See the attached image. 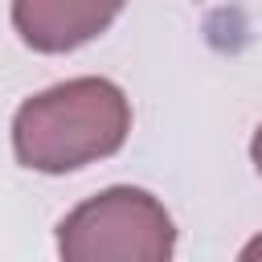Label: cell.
Segmentation results:
<instances>
[{
    "label": "cell",
    "instance_id": "6da1fadb",
    "mask_svg": "<svg viewBox=\"0 0 262 262\" xmlns=\"http://www.w3.org/2000/svg\"><path fill=\"white\" fill-rule=\"evenodd\" d=\"M131 131V102L111 78H70L33 98L12 115L16 164L61 176L94 160L115 156Z\"/></svg>",
    "mask_w": 262,
    "mask_h": 262
},
{
    "label": "cell",
    "instance_id": "7a4b0ae2",
    "mask_svg": "<svg viewBox=\"0 0 262 262\" xmlns=\"http://www.w3.org/2000/svg\"><path fill=\"white\" fill-rule=\"evenodd\" d=\"M176 225L147 188L115 184L74 205L57 225L61 262H172Z\"/></svg>",
    "mask_w": 262,
    "mask_h": 262
},
{
    "label": "cell",
    "instance_id": "3957f363",
    "mask_svg": "<svg viewBox=\"0 0 262 262\" xmlns=\"http://www.w3.org/2000/svg\"><path fill=\"white\" fill-rule=\"evenodd\" d=\"M127 0H12V29L37 53H70L123 12Z\"/></svg>",
    "mask_w": 262,
    "mask_h": 262
},
{
    "label": "cell",
    "instance_id": "277c9868",
    "mask_svg": "<svg viewBox=\"0 0 262 262\" xmlns=\"http://www.w3.org/2000/svg\"><path fill=\"white\" fill-rule=\"evenodd\" d=\"M237 262H262V233H254V237H250V242L242 246Z\"/></svg>",
    "mask_w": 262,
    "mask_h": 262
},
{
    "label": "cell",
    "instance_id": "5b68a950",
    "mask_svg": "<svg viewBox=\"0 0 262 262\" xmlns=\"http://www.w3.org/2000/svg\"><path fill=\"white\" fill-rule=\"evenodd\" d=\"M250 160H254V168H258V176H262V123H258V131H254V139H250Z\"/></svg>",
    "mask_w": 262,
    "mask_h": 262
}]
</instances>
